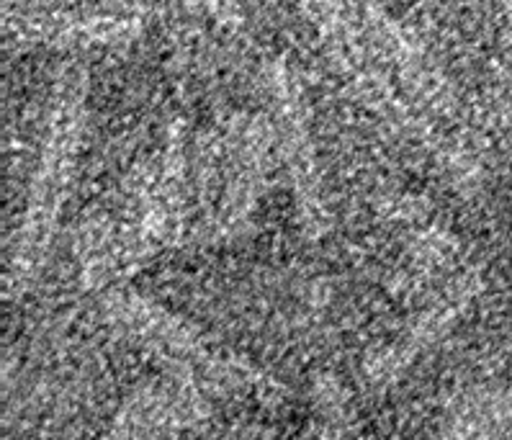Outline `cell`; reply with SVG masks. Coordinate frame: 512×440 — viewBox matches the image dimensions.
Masks as SVG:
<instances>
[{
  "instance_id": "277c9868",
  "label": "cell",
  "mask_w": 512,
  "mask_h": 440,
  "mask_svg": "<svg viewBox=\"0 0 512 440\" xmlns=\"http://www.w3.org/2000/svg\"><path fill=\"white\" fill-rule=\"evenodd\" d=\"M309 417L317 440H363L353 389L340 376L317 374L309 389Z\"/></svg>"
},
{
  "instance_id": "3957f363",
  "label": "cell",
  "mask_w": 512,
  "mask_h": 440,
  "mask_svg": "<svg viewBox=\"0 0 512 440\" xmlns=\"http://www.w3.org/2000/svg\"><path fill=\"white\" fill-rule=\"evenodd\" d=\"M196 415V386L170 374L134 389L101 440H183Z\"/></svg>"
},
{
  "instance_id": "7a4b0ae2",
  "label": "cell",
  "mask_w": 512,
  "mask_h": 440,
  "mask_svg": "<svg viewBox=\"0 0 512 440\" xmlns=\"http://www.w3.org/2000/svg\"><path fill=\"white\" fill-rule=\"evenodd\" d=\"M479 294V281L474 273H466L458 281L440 291L438 299L422 307L407 325L399 330L392 343L376 353L366 366V379L371 386H392L412 371L417 361L438 348L456 330V325L471 309L474 296Z\"/></svg>"
},
{
  "instance_id": "5b68a950",
  "label": "cell",
  "mask_w": 512,
  "mask_h": 440,
  "mask_svg": "<svg viewBox=\"0 0 512 440\" xmlns=\"http://www.w3.org/2000/svg\"><path fill=\"white\" fill-rule=\"evenodd\" d=\"M433 440H512V407L497 399H476L453 412Z\"/></svg>"
},
{
  "instance_id": "6da1fadb",
  "label": "cell",
  "mask_w": 512,
  "mask_h": 440,
  "mask_svg": "<svg viewBox=\"0 0 512 440\" xmlns=\"http://www.w3.org/2000/svg\"><path fill=\"white\" fill-rule=\"evenodd\" d=\"M101 314L111 327L134 345L163 358L170 374L206 384L224 392H245L255 397L278 399L286 389L263 368L237 356L206 335L188 317L175 314L150 296L134 289H111L101 299Z\"/></svg>"
}]
</instances>
